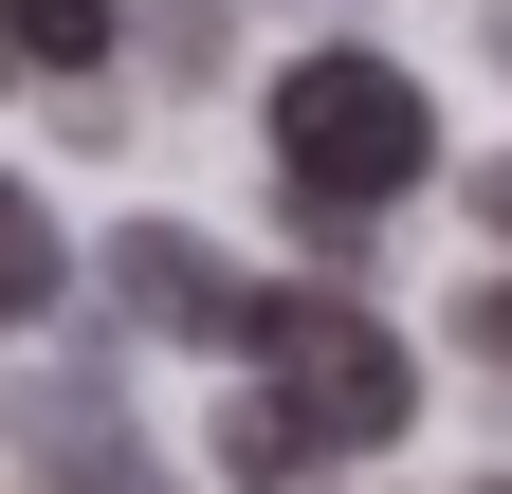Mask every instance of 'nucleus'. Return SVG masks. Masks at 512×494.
Returning a JSON list of instances; mask_svg holds the SVG:
<instances>
[{"label": "nucleus", "instance_id": "obj_1", "mask_svg": "<svg viewBox=\"0 0 512 494\" xmlns=\"http://www.w3.org/2000/svg\"><path fill=\"white\" fill-rule=\"evenodd\" d=\"M256 129H275V202L311 220V257H330V275L366 257V220L439 165L421 74H403V55H366V37H311L293 74H275V110H256Z\"/></svg>", "mask_w": 512, "mask_h": 494}, {"label": "nucleus", "instance_id": "obj_2", "mask_svg": "<svg viewBox=\"0 0 512 494\" xmlns=\"http://www.w3.org/2000/svg\"><path fill=\"white\" fill-rule=\"evenodd\" d=\"M238 366H256L275 403H311V421H330L348 458L421 421V366H403V330H384L348 275H311V293H256V312H238Z\"/></svg>", "mask_w": 512, "mask_h": 494}, {"label": "nucleus", "instance_id": "obj_3", "mask_svg": "<svg viewBox=\"0 0 512 494\" xmlns=\"http://www.w3.org/2000/svg\"><path fill=\"white\" fill-rule=\"evenodd\" d=\"M110 293H128V330H165V348H238V312H256V293L202 257V220H128L110 238Z\"/></svg>", "mask_w": 512, "mask_h": 494}, {"label": "nucleus", "instance_id": "obj_4", "mask_svg": "<svg viewBox=\"0 0 512 494\" xmlns=\"http://www.w3.org/2000/svg\"><path fill=\"white\" fill-rule=\"evenodd\" d=\"M330 458H348V440H330L311 403H275V385L220 403V476H238V494H330Z\"/></svg>", "mask_w": 512, "mask_h": 494}, {"label": "nucleus", "instance_id": "obj_5", "mask_svg": "<svg viewBox=\"0 0 512 494\" xmlns=\"http://www.w3.org/2000/svg\"><path fill=\"white\" fill-rule=\"evenodd\" d=\"M110 0H0V55H19V74H110Z\"/></svg>", "mask_w": 512, "mask_h": 494}, {"label": "nucleus", "instance_id": "obj_6", "mask_svg": "<svg viewBox=\"0 0 512 494\" xmlns=\"http://www.w3.org/2000/svg\"><path fill=\"white\" fill-rule=\"evenodd\" d=\"M55 293H74V238H55V220L19 202V183H0V330H37Z\"/></svg>", "mask_w": 512, "mask_h": 494}, {"label": "nucleus", "instance_id": "obj_7", "mask_svg": "<svg viewBox=\"0 0 512 494\" xmlns=\"http://www.w3.org/2000/svg\"><path fill=\"white\" fill-rule=\"evenodd\" d=\"M147 37H165V74H202V55H220V0H147Z\"/></svg>", "mask_w": 512, "mask_h": 494}, {"label": "nucleus", "instance_id": "obj_8", "mask_svg": "<svg viewBox=\"0 0 512 494\" xmlns=\"http://www.w3.org/2000/svg\"><path fill=\"white\" fill-rule=\"evenodd\" d=\"M458 202H476V220H494V238H512V147H494V165H476V183H458Z\"/></svg>", "mask_w": 512, "mask_h": 494}, {"label": "nucleus", "instance_id": "obj_9", "mask_svg": "<svg viewBox=\"0 0 512 494\" xmlns=\"http://www.w3.org/2000/svg\"><path fill=\"white\" fill-rule=\"evenodd\" d=\"M458 348H494V366H512V293H476V312H458Z\"/></svg>", "mask_w": 512, "mask_h": 494}, {"label": "nucleus", "instance_id": "obj_10", "mask_svg": "<svg viewBox=\"0 0 512 494\" xmlns=\"http://www.w3.org/2000/svg\"><path fill=\"white\" fill-rule=\"evenodd\" d=\"M494 55H512V19H494Z\"/></svg>", "mask_w": 512, "mask_h": 494}, {"label": "nucleus", "instance_id": "obj_11", "mask_svg": "<svg viewBox=\"0 0 512 494\" xmlns=\"http://www.w3.org/2000/svg\"><path fill=\"white\" fill-rule=\"evenodd\" d=\"M0 74H19V55H0Z\"/></svg>", "mask_w": 512, "mask_h": 494}]
</instances>
